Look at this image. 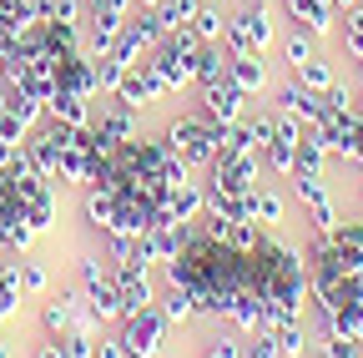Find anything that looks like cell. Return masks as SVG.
Masks as SVG:
<instances>
[{"label":"cell","mask_w":363,"mask_h":358,"mask_svg":"<svg viewBox=\"0 0 363 358\" xmlns=\"http://www.w3.org/2000/svg\"><path fill=\"white\" fill-rule=\"evenodd\" d=\"M96 358H131V353H126V343L116 333H106V338H96Z\"/></svg>","instance_id":"cell-28"},{"label":"cell","mask_w":363,"mask_h":358,"mask_svg":"<svg viewBox=\"0 0 363 358\" xmlns=\"http://www.w3.org/2000/svg\"><path fill=\"white\" fill-rule=\"evenodd\" d=\"M162 137H167L172 157H182L192 172H207V167L217 162V152H222V121H212L202 106H187L182 116L167 121Z\"/></svg>","instance_id":"cell-2"},{"label":"cell","mask_w":363,"mask_h":358,"mask_svg":"<svg viewBox=\"0 0 363 358\" xmlns=\"http://www.w3.org/2000/svg\"><path fill=\"white\" fill-rule=\"evenodd\" d=\"M91 106H96V96H76V91H56L51 101H45V116L61 121V126H91Z\"/></svg>","instance_id":"cell-13"},{"label":"cell","mask_w":363,"mask_h":358,"mask_svg":"<svg viewBox=\"0 0 363 358\" xmlns=\"http://www.w3.org/2000/svg\"><path fill=\"white\" fill-rule=\"evenodd\" d=\"M318 51H323V40H318V35H308V30H293V26H288V30L278 35V56H283L288 76H298V71H303V66H308Z\"/></svg>","instance_id":"cell-12"},{"label":"cell","mask_w":363,"mask_h":358,"mask_svg":"<svg viewBox=\"0 0 363 358\" xmlns=\"http://www.w3.org/2000/svg\"><path fill=\"white\" fill-rule=\"evenodd\" d=\"M358 6H363V0H358Z\"/></svg>","instance_id":"cell-35"},{"label":"cell","mask_w":363,"mask_h":358,"mask_svg":"<svg viewBox=\"0 0 363 358\" xmlns=\"http://www.w3.org/2000/svg\"><path fill=\"white\" fill-rule=\"evenodd\" d=\"M242 358H283L278 343H272V333H247L242 338Z\"/></svg>","instance_id":"cell-27"},{"label":"cell","mask_w":363,"mask_h":358,"mask_svg":"<svg viewBox=\"0 0 363 358\" xmlns=\"http://www.w3.org/2000/svg\"><path fill=\"white\" fill-rule=\"evenodd\" d=\"M21 288H26V298H40L51 288V262L45 257H21Z\"/></svg>","instance_id":"cell-23"},{"label":"cell","mask_w":363,"mask_h":358,"mask_svg":"<svg viewBox=\"0 0 363 358\" xmlns=\"http://www.w3.org/2000/svg\"><path fill=\"white\" fill-rule=\"evenodd\" d=\"M157 313L172 328H187V323H197V293L187 283H162L157 288Z\"/></svg>","instance_id":"cell-10"},{"label":"cell","mask_w":363,"mask_h":358,"mask_svg":"<svg viewBox=\"0 0 363 358\" xmlns=\"http://www.w3.org/2000/svg\"><path fill=\"white\" fill-rule=\"evenodd\" d=\"M333 242L363 267V212H343L338 217V228H333Z\"/></svg>","instance_id":"cell-21"},{"label":"cell","mask_w":363,"mask_h":358,"mask_svg":"<svg viewBox=\"0 0 363 358\" xmlns=\"http://www.w3.org/2000/svg\"><path fill=\"white\" fill-rule=\"evenodd\" d=\"M217 157H257V131H252L247 116H238V121L222 126V152Z\"/></svg>","instance_id":"cell-18"},{"label":"cell","mask_w":363,"mask_h":358,"mask_svg":"<svg viewBox=\"0 0 363 358\" xmlns=\"http://www.w3.org/2000/svg\"><path fill=\"white\" fill-rule=\"evenodd\" d=\"M353 197H358V212H363V172H358V182H353Z\"/></svg>","instance_id":"cell-33"},{"label":"cell","mask_w":363,"mask_h":358,"mask_svg":"<svg viewBox=\"0 0 363 358\" xmlns=\"http://www.w3.org/2000/svg\"><path fill=\"white\" fill-rule=\"evenodd\" d=\"M283 187H288L293 207H313V202L333 197V182H328V172H293V177H283Z\"/></svg>","instance_id":"cell-14"},{"label":"cell","mask_w":363,"mask_h":358,"mask_svg":"<svg viewBox=\"0 0 363 358\" xmlns=\"http://www.w3.org/2000/svg\"><path fill=\"white\" fill-rule=\"evenodd\" d=\"M111 96L126 101V106H136V111H147V106H157V101L167 96V86H162V76L152 71V61H142V66H126V71H121V86H116Z\"/></svg>","instance_id":"cell-9"},{"label":"cell","mask_w":363,"mask_h":358,"mask_svg":"<svg viewBox=\"0 0 363 358\" xmlns=\"http://www.w3.org/2000/svg\"><path fill=\"white\" fill-rule=\"evenodd\" d=\"M197 11H202V0H162V6H157V16H162V26H167V30L192 26V21H197Z\"/></svg>","instance_id":"cell-25"},{"label":"cell","mask_w":363,"mask_h":358,"mask_svg":"<svg viewBox=\"0 0 363 358\" xmlns=\"http://www.w3.org/2000/svg\"><path fill=\"white\" fill-rule=\"evenodd\" d=\"M56 343H61L66 358H96V328H91V323H76V328L61 333Z\"/></svg>","instance_id":"cell-22"},{"label":"cell","mask_w":363,"mask_h":358,"mask_svg":"<svg viewBox=\"0 0 363 358\" xmlns=\"http://www.w3.org/2000/svg\"><path fill=\"white\" fill-rule=\"evenodd\" d=\"M338 217H343V202H338V192H333V197H323V202L303 207V233H318V237H328V233L338 228Z\"/></svg>","instance_id":"cell-19"},{"label":"cell","mask_w":363,"mask_h":358,"mask_svg":"<svg viewBox=\"0 0 363 358\" xmlns=\"http://www.w3.org/2000/svg\"><path fill=\"white\" fill-rule=\"evenodd\" d=\"M222 26H227L222 6H202V11H197V21H192V30L207 40V46H222Z\"/></svg>","instance_id":"cell-26"},{"label":"cell","mask_w":363,"mask_h":358,"mask_svg":"<svg viewBox=\"0 0 363 358\" xmlns=\"http://www.w3.org/2000/svg\"><path fill=\"white\" fill-rule=\"evenodd\" d=\"M298 81L308 86V91H318V96H323L328 86H333V81H343V76H338V61H333L328 51H318V56H313V61L298 71Z\"/></svg>","instance_id":"cell-20"},{"label":"cell","mask_w":363,"mask_h":358,"mask_svg":"<svg viewBox=\"0 0 363 358\" xmlns=\"http://www.w3.org/2000/svg\"><path fill=\"white\" fill-rule=\"evenodd\" d=\"M111 278H116V293H121V318L126 313H142V308H157V273L147 262H111Z\"/></svg>","instance_id":"cell-5"},{"label":"cell","mask_w":363,"mask_h":358,"mask_svg":"<svg viewBox=\"0 0 363 358\" xmlns=\"http://www.w3.org/2000/svg\"><path fill=\"white\" fill-rule=\"evenodd\" d=\"M91 142H96V152L101 157H111L121 142H131V137H142V111L136 106H126V101H116V96H96V106H91Z\"/></svg>","instance_id":"cell-3"},{"label":"cell","mask_w":363,"mask_h":358,"mask_svg":"<svg viewBox=\"0 0 363 358\" xmlns=\"http://www.w3.org/2000/svg\"><path fill=\"white\" fill-rule=\"evenodd\" d=\"M222 16H227V26H222L227 56H267L278 46V6L272 0H238Z\"/></svg>","instance_id":"cell-1"},{"label":"cell","mask_w":363,"mask_h":358,"mask_svg":"<svg viewBox=\"0 0 363 358\" xmlns=\"http://www.w3.org/2000/svg\"><path fill=\"white\" fill-rule=\"evenodd\" d=\"M288 217H293V197L283 182H272V177H262V182L252 187V222L267 233H283L288 228Z\"/></svg>","instance_id":"cell-7"},{"label":"cell","mask_w":363,"mask_h":358,"mask_svg":"<svg viewBox=\"0 0 363 358\" xmlns=\"http://www.w3.org/2000/svg\"><path fill=\"white\" fill-rule=\"evenodd\" d=\"M328 147H323V131L318 126H303V137H298V162H293V172H328ZM288 172V177H293Z\"/></svg>","instance_id":"cell-16"},{"label":"cell","mask_w":363,"mask_h":358,"mask_svg":"<svg viewBox=\"0 0 363 358\" xmlns=\"http://www.w3.org/2000/svg\"><path fill=\"white\" fill-rule=\"evenodd\" d=\"M21 298H26V288H21V257L6 252V257H0V323L21 308Z\"/></svg>","instance_id":"cell-15"},{"label":"cell","mask_w":363,"mask_h":358,"mask_svg":"<svg viewBox=\"0 0 363 358\" xmlns=\"http://www.w3.org/2000/svg\"><path fill=\"white\" fill-rule=\"evenodd\" d=\"M272 343H278L283 358H308V353H313V328H308V318H293V323H283V328H272Z\"/></svg>","instance_id":"cell-17"},{"label":"cell","mask_w":363,"mask_h":358,"mask_svg":"<svg viewBox=\"0 0 363 358\" xmlns=\"http://www.w3.org/2000/svg\"><path fill=\"white\" fill-rule=\"evenodd\" d=\"M202 6H217V0H202Z\"/></svg>","instance_id":"cell-34"},{"label":"cell","mask_w":363,"mask_h":358,"mask_svg":"<svg viewBox=\"0 0 363 358\" xmlns=\"http://www.w3.org/2000/svg\"><path fill=\"white\" fill-rule=\"evenodd\" d=\"M197 106L212 116V121H238V116H247V96H242V86L233 81V76H212V81H197Z\"/></svg>","instance_id":"cell-6"},{"label":"cell","mask_w":363,"mask_h":358,"mask_svg":"<svg viewBox=\"0 0 363 358\" xmlns=\"http://www.w3.org/2000/svg\"><path fill=\"white\" fill-rule=\"evenodd\" d=\"M116 338L126 343L131 358H157L167 348V338H172V323L157 308H142V313H126V318L116 323Z\"/></svg>","instance_id":"cell-4"},{"label":"cell","mask_w":363,"mask_h":358,"mask_svg":"<svg viewBox=\"0 0 363 358\" xmlns=\"http://www.w3.org/2000/svg\"><path fill=\"white\" fill-rule=\"evenodd\" d=\"M121 71H126V66H121L111 51H106V56H91V76H96V96H111V91H116V86H121Z\"/></svg>","instance_id":"cell-24"},{"label":"cell","mask_w":363,"mask_h":358,"mask_svg":"<svg viewBox=\"0 0 363 358\" xmlns=\"http://www.w3.org/2000/svg\"><path fill=\"white\" fill-rule=\"evenodd\" d=\"M131 6H136V11H157V6H162V0H131Z\"/></svg>","instance_id":"cell-32"},{"label":"cell","mask_w":363,"mask_h":358,"mask_svg":"<svg viewBox=\"0 0 363 358\" xmlns=\"http://www.w3.org/2000/svg\"><path fill=\"white\" fill-rule=\"evenodd\" d=\"M328 6H333V16H338V11H353L358 0H328Z\"/></svg>","instance_id":"cell-31"},{"label":"cell","mask_w":363,"mask_h":358,"mask_svg":"<svg viewBox=\"0 0 363 358\" xmlns=\"http://www.w3.org/2000/svg\"><path fill=\"white\" fill-rule=\"evenodd\" d=\"M348 111L363 121V81H353V101H348Z\"/></svg>","instance_id":"cell-30"},{"label":"cell","mask_w":363,"mask_h":358,"mask_svg":"<svg viewBox=\"0 0 363 358\" xmlns=\"http://www.w3.org/2000/svg\"><path fill=\"white\" fill-rule=\"evenodd\" d=\"M267 96H272V111H283V116H298L303 126H318V116H323V96H318V91H308V86H303L298 76L278 81Z\"/></svg>","instance_id":"cell-8"},{"label":"cell","mask_w":363,"mask_h":358,"mask_svg":"<svg viewBox=\"0 0 363 358\" xmlns=\"http://www.w3.org/2000/svg\"><path fill=\"white\" fill-rule=\"evenodd\" d=\"M30 358H66V353H61V343H56V338H40V343L30 348Z\"/></svg>","instance_id":"cell-29"},{"label":"cell","mask_w":363,"mask_h":358,"mask_svg":"<svg viewBox=\"0 0 363 358\" xmlns=\"http://www.w3.org/2000/svg\"><path fill=\"white\" fill-rule=\"evenodd\" d=\"M227 76L242 86V96H247V101L272 91V71H267L262 56H227Z\"/></svg>","instance_id":"cell-11"}]
</instances>
